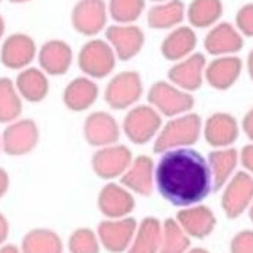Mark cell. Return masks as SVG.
Wrapping results in <instances>:
<instances>
[{"mask_svg":"<svg viewBox=\"0 0 253 253\" xmlns=\"http://www.w3.org/2000/svg\"><path fill=\"white\" fill-rule=\"evenodd\" d=\"M162 127V117L151 104L132 107L123 119V133L135 145H146Z\"/></svg>","mask_w":253,"mask_h":253,"instance_id":"cell-5","label":"cell"},{"mask_svg":"<svg viewBox=\"0 0 253 253\" xmlns=\"http://www.w3.org/2000/svg\"><path fill=\"white\" fill-rule=\"evenodd\" d=\"M62 240L58 234L48 229H34L22 240V253H62Z\"/></svg>","mask_w":253,"mask_h":253,"instance_id":"cell-31","label":"cell"},{"mask_svg":"<svg viewBox=\"0 0 253 253\" xmlns=\"http://www.w3.org/2000/svg\"><path fill=\"white\" fill-rule=\"evenodd\" d=\"M38 55V46L35 39L28 34L15 32L1 41L0 62L3 67L20 71L29 67Z\"/></svg>","mask_w":253,"mask_h":253,"instance_id":"cell-9","label":"cell"},{"mask_svg":"<svg viewBox=\"0 0 253 253\" xmlns=\"http://www.w3.org/2000/svg\"><path fill=\"white\" fill-rule=\"evenodd\" d=\"M0 3H1V0H0Z\"/></svg>","mask_w":253,"mask_h":253,"instance_id":"cell-49","label":"cell"},{"mask_svg":"<svg viewBox=\"0 0 253 253\" xmlns=\"http://www.w3.org/2000/svg\"><path fill=\"white\" fill-rule=\"evenodd\" d=\"M136 227V220L132 217L110 218L98 224L97 237L106 251L122 253L129 249Z\"/></svg>","mask_w":253,"mask_h":253,"instance_id":"cell-12","label":"cell"},{"mask_svg":"<svg viewBox=\"0 0 253 253\" xmlns=\"http://www.w3.org/2000/svg\"><path fill=\"white\" fill-rule=\"evenodd\" d=\"M9 184H10L9 174H7L3 168H0V198L7 193V190H9Z\"/></svg>","mask_w":253,"mask_h":253,"instance_id":"cell-40","label":"cell"},{"mask_svg":"<svg viewBox=\"0 0 253 253\" xmlns=\"http://www.w3.org/2000/svg\"><path fill=\"white\" fill-rule=\"evenodd\" d=\"M146 0H109V18L115 20V23H135L145 12Z\"/></svg>","mask_w":253,"mask_h":253,"instance_id":"cell-33","label":"cell"},{"mask_svg":"<svg viewBox=\"0 0 253 253\" xmlns=\"http://www.w3.org/2000/svg\"><path fill=\"white\" fill-rule=\"evenodd\" d=\"M68 249L71 253H98L100 243L97 234L90 229H77L68 239Z\"/></svg>","mask_w":253,"mask_h":253,"instance_id":"cell-34","label":"cell"},{"mask_svg":"<svg viewBox=\"0 0 253 253\" xmlns=\"http://www.w3.org/2000/svg\"><path fill=\"white\" fill-rule=\"evenodd\" d=\"M120 182L129 191L139 195H151L155 182V164L151 156H136L125 174L120 176Z\"/></svg>","mask_w":253,"mask_h":253,"instance_id":"cell-21","label":"cell"},{"mask_svg":"<svg viewBox=\"0 0 253 253\" xmlns=\"http://www.w3.org/2000/svg\"><path fill=\"white\" fill-rule=\"evenodd\" d=\"M207 61L201 52H193L187 58L178 61L168 71L169 83L184 91H197L204 81V70Z\"/></svg>","mask_w":253,"mask_h":253,"instance_id":"cell-16","label":"cell"},{"mask_svg":"<svg viewBox=\"0 0 253 253\" xmlns=\"http://www.w3.org/2000/svg\"><path fill=\"white\" fill-rule=\"evenodd\" d=\"M197 34L191 26H176L169 31L161 43V54L168 61L178 62L194 52Z\"/></svg>","mask_w":253,"mask_h":253,"instance_id":"cell-24","label":"cell"},{"mask_svg":"<svg viewBox=\"0 0 253 253\" xmlns=\"http://www.w3.org/2000/svg\"><path fill=\"white\" fill-rule=\"evenodd\" d=\"M253 176L246 171H239L229 181L223 197L221 207L229 218H237L252 204Z\"/></svg>","mask_w":253,"mask_h":253,"instance_id":"cell-13","label":"cell"},{"mask_svg":"<svg viewBox=\"0 0 253 253\" xmlns=\"http://www.w3.org/2000/svg\"><path fill=\"white\" fill-rule=\"evenodd\" d=\"M133 161L132 151L125 145H109L98 148L91 158L94 174L103 179L122 176Z\"/></svg>","mask_w":253,"mask_h":253,"instance_id":"cell-11","label":"cell"},{"mask_svg":"<svg viewBox=\"0 0 253 253\" xmlns=\"http://www.w3.org/2000/svg\"><path fill=\"white\" fill-rule=\"evenodd\" d=\"M242 129L245 132V135L253 140V107L245 115L243 120H242Z\"/></svg>","mask_w":253,"mask_h":253,"instance_id":"cell-38","label":"cell"},{"mask_svg":"<svg viewBox=\"0 0 253 253\" xmlns=\"http://www.w3.org/2000/svg\"><path fill=\"white\" fill-rule=\"evenodd\" d=\"M236 29L243 37L253 38V3H246L237 10Z\"/></svg>","mask_w":253,"mask_h":253,"instance_id":"cell-35","label":"cell"},{"mask_svg":"<svg viewBox=\"0 0 253 253\" xmlns=\"http://www.w3.org/2000/svg\"><path fill=\"white\" fill-rule=\"evenodd\" d=\"M243 45V35L229 22L215 23L204 38V49L214 57L234 55L242 51Z\"/></svg>","mask_w":253,"mask_h":253,"instance_id":"cell-17","label":"cell"},{"mask_svg":"<svg viewBox=\"0 0 253 253\" xmlns=\"http://www.w3.org/2000/svg\"><path fill=\"white\" fill-rule=\"evenodd\" d=\"M106 41L113 48L116 58L120 61H130L143 49L145 34L142 28L135 23H115L104 29Z\"/></svg>","mask_w":253,"mask_h":253,"instance_id":"cell-10","label":"cell"},{"mask_svg":"<svg viewBox=\"0 0 253 253\" xmlns=\"http://www.w3.org/2000/svg\"><path fill=\"white\" fill-rule=\"evenodd\" d=\"M7 236H9V221L0 213V246L6 242Z\"/></svg>","mask_w":253,"mask_h":253,"instance_id":"cell-39","label":"cell"},{"mask_svg":"<svg viewBox=\"0 0 253 253\" xmlns=\"http://www.w3.org/2000/svg\"><path fill=\"white\" fill-rule=\"evenodd\" d=\"M188 253H210L209 251H206V249H203V248H195L193 251H190Z\"/></svg>","mask_w":253,"mask_h":253,"instance_id":"cell-44","label":"cell"},{"mask_svg":"<svg viewBox=\"0 0 253 253\" xmlns=\"http://www.w3.org/2000/svg\"><path fill=\"white\" fill-rule=\"evenodd\" d=\"M107 22L109 9L104 0H78L71 10V26L83 37H97L107 28Z\"/></svg>","mask_w":253,"mask_h":253,"instance_id":"cell-8","label":"cell"},{"mask_svg":"<svg viewBox=\"0 0 253 253\" xmlns=\"http://www.w3.org/2000/svg\"><path fill=\"white\" fill-rule=\"evenodd\" d=\"M223 10L221 0H191L188 7H185V16L193 28L206 29L218 23Z\"/></svg>","mask_w":253,"mask_h":253,"instance_id":"cell-29","label":"cell"},{"mask_svg":"<svg viewBox=\"0 0 253 253\" xmlns=\"http://www.w3.org/2000/svg\"><path fill=\"white\" fill-rule=\"evenodd\" d=\"M4 34H6V22H4V18L0 15V42L4 38Z\"/></svg>","mask_w":253,"mask_h":253,"instance_id":"cell-43","label":"cell"},{"mask_svg":"<svg viewBox=\"0 0 253 253\" xmlns=\"http://www.w3.org/2000/svg\"><path fill=\"white\" fill-rule=\"evenodd\" d=\"M190 245V236L181 229L178 221L167 218L162 226V239L158 253H185Z\"/></svg>","mask_w":253,"mask_h":253,"instance_id":"cell-32","label":"cell"},{"mask_svg":"<svg viewBox=\"0 0 253 253\" xmlns=\"http://www.w3.org/2000/svg\"><path fill=\"white\" fill-rule=\"evenodd\" d=\"M116 59L113 48L106 39L93 38L81 46L77 62L87 77L101 80L112 74L116 67Z\"/></svg>","mask_w":253,"mask_h":253,"instance_id":"cell-3","label":"cell"},{"mask_svg":"<svg viewBox=\"0 0 253 253\" xmlns=\"http://www.w3.org/2000/svg\"><path fill=\"white\" fill-rule=\"evenodd\" d=\"M243 70L242 59L236 55L215 57L209 65H206L204 78L209 85L218 91L229 90L239 80Z\"/></svg>","mask_w":253,"mask_h":253,"instance_id":"cell-20","label":"cell"},{"mask_svg":"<svg viewBox=\"0 0 253 253\" xmlns=\"http://www.w3.org/2000/svg\"><path fill=\"white\" fill-rule=\"evenodd\" d=\"M0 152H1V140H0Z\"/></svg>","mask_w":253,"mask_h":253,"instance_id":"cell-48","label":"cell"},{"mask_svg":"<svg viewBox=\"0 0 253 253\" xmlns=\"http://www.w3.org/2000/svg\"><path fill=\"white\" fill-rule=\"evenodd\" d=\"M39 68L51 77H61L73 65L74 52L68 42L62 39H49L38 49Z\"/></svg>","mask_w":253,"mask_h":253,"instance_id":"cell-14","label":"cell"},{"mask_svg":"<svg viewBox=\"0 0 253 253\" xmlns=\"http://www.w3.org/2000/svg\"><path fill=\"white\" fill-rule=\"evenodd\" d=\"M249 217H251V220L253 221V201H252V206H251V210H249Z\"/></svg>","mask_w":253,"mask_h":253,"instance_id":"cell-46","label":"cell"},{"mask_svg":"<svg viewBox=\"0 0 253 253\" xmlns=\"http://www.w3.org/2000/svg\"><path fill=\"white\" fill-rule=\"evenodd\" d=\"M155 185L172 206H195L213 191L209 162L191 148L167 151L155 167Z\"/></svg>","mask_w":253,"mask_h":253,"instance_id":"cell-1","label":"cell"},{"mask_svg":"<svg viewBox=\"0 0 253 253\" xmlns=\"http://www.w3.org/2000/svg\"><path fill=\"white\" fill-rule=\"evenodd\" d=\"M98 94V85L93 78L77 77L67 84L62 101L71 112H85L97 101Z\"/></svg>","mask_w":253,"mask_h":253,"instance_id":"cell-22","label":"cell"},{"mask_svg":"<svg viewBox=\"0 0 253 253\" xmlns=\"http://www.w3.org/2000/svg\"><path fill=\"white\" fill-rule=\"evenodd\" d=\"M0 253H22L15 245H4L0 248Z\"/></svg>","mask_w":253,"mask_h":253,"instance_id":"cell-41","label":"cell"},{"mask_svg":"<svg viewBox=\"0 0 253 253\" xmlns=\"http://www.w3.org/2000/svg\"><path fill=\"white\" fill-rule=\"evenodd\" d=\"M203 132V122L197 113H184L172 117L158 132L154 143V152L164 154L176 148L193 146Z\"/></svg>","mask_w":253,"mask_h":253,"instance_id":"cell-2","label":"cell"},{"mask_svg":"<svg viewBox=\"0 0 253 253\" xmlns=\"http://www.w3.org/2000/svg\"><path fill=\"white\" fill-rule=\"evenodd\" d=\"M143 94V83L137 71H122L110 78L104 88V100L113 110H126Z\"/></svg>","mask_w":253,"mask_h":253,"instance_id":"cell-6","label":"cell"},{"mask_svg":"<svg viewBox=\"0 0 253 253\" xmlns=\"http://www.w3.org/2000/svg\"><path fill=\"white\" fill-rule=\"evenodd\" d=\"M22 110L23 100L15 87V81L0 77V125H9L20 119Z\"/></svg>","mask_w":253,"mask_h":253,"instance_id":"cell-30","label":"cell"},{"mask_svg":"<svg viewBox=\"0 0 253 253\" xmlns=\"http://www.w3.org/2000/svg\"><path fill=\"white\" fill-rule=\"evenodd\" d=\"M230 253H253V230H243L233 237Z\"/></svg>","mask_w":253,"mask_h":253,"instance_id":"cell-36","label":"cell"},{"mask_svg":"<svg viewBox=\"0 0 253 253\" xmlns=\"http://www.w3.org/2000/svg\"><path fill=\"white\" fill-rule=\"evenodd\" d=\"M246 65H248V73H249V77L253 81V49L249 52L248 55V61H246Z\"/></svg>","mask_w":253,"mask_h":253,"instance_id":"cell-42","label":"cell"},{"mask_svg":"<svg viewBox=\"0 0 253 253\" xmlns=\"http://www.w3.org/2000/svg\"><path fill=\"white\" fill-rule=\"evenodd\" d=\"M83 135L90 146L103 148L115 145L120 139V126L107 112H93L84 120Z\"/></svg>","mask_w":253,"mask_h":253,"instance_id":"cell-15","label":"cell"},{"mask_svg":"<svg viewBox=\"0 0 253 253\" xmlns=\"http://www.w3.org/2000/svg\"><path fill=\"white\" fill-rule=\"evenodd\" d=\"M185 19V4L182 0H165L156 3L146 12L148 28L155 31H171Z\"/></svg>","mask_w":253,"mask_h":253,"instance_id":"cell-26","label":"cell"},{"mask_svg":"<svg viewBox=\"0 0 253 253\" xmlns=\"http://www.w3.org/2000/svg\"><path fill=\"white\" fill-rule=\"evenodd\" d=\"M207 162L211 172L213 191H218L227 184V181L234 172L239 162V152L232 146L217 148L209 154Z\"/></svg>","mask_w":253,"mask_h":253,"instance_id":"cell-27","label":"cell"},{"mask_svg":"<svg viewBox=\"0 0 253 253\" xmlns=\"http://www.w3.org/2000/svg\"><path fill=\"white\" fill-rule=\"evenodd\" d=\"M176 221L181 229L191 237L204 239L214 230L215 215L206 206H191L178 211Z\"/></svg>","mask_w":253,"mask_h":253,"instance_id":"cell-23","label":"cell"},{"mask_svg":"<svg viewBox=\"0 0 253 253\" xmlns=\"http://www.w3.org/2000/svg\"><path fill=\"white\" fill-rule=\"evenodd\" d=\"M148 101L159 115L167 117L188 113L195 103L191 93L178 88L168 81L154 83L148 91Z\"/></svg>","mask_w":253,"mask_h":253,"instance_id":"cell-4","label":"cell"},{"mask_svg":"<svg viewBox=\"0 0 253 253\" xmlns=\"http://www.w3.org/2000/svg\"><path fill=\"white\" fill-rule=\"evenodd\" d=\"M206 142L213 148H229L239 137V123L230 113L217 112L206 120L203 126Z\"/></svg>","mask_w":253,"mask_h":253,"instance_id":"cell-19","label":"cell"},{"mask_svg":"<svg viewBox=\"0 0 253 253\" xmlns=\"http://www.w3.org/2000/svg\"><path fill=\"white\" fill-rule=\"evenodd\" d=\"M1 151L9 156L31 154L39 143V127L32 119H18L6 125L0 135Z\"/></svg>","mask_w":253,"mask_h":253,"instance_id":"cell-7","label":"cell"},{"mask_svg":"<svg viewBox=\"0 0 253 253\" xmlns=\"http://www.w3.org/2000/svg\"><path fill=\"white\" fill-rule=\"evenodd\" d=\"M151 1H155V3H161V1H165V0H151Z\"/></svg>","mask_w":253,"mask_h":253,"instance_id":"cell-47","label":"cell"},{"mask_svg":"<svg viewBox=\"0 0 253 253\" xmlns=\"http://www.w3.org/2000/svg\"><path fill=\"white\" fill-rule=\"evenodd\" d=\"M97 206L98 210L107 218H122L133 211L136 203L127 188L109 182L98 193Z\"/></svg>","mask_w":253,"mask_h":253,"instance_id":"cell-18","label":"cell"},{"mask_svg":"<svg viewBox=\"0 0 253 253\" xmlns=\"http://www.w3.org/2000/svg\"><path fill=\"white\" fill-rule=\"evenodd\" d=\"M162 239V224L155 217H146L136 227L127 253H158Z\"/></svg>","mask_w":253,"mask_h":253,"instance_id":"cell-28","label":"cell"},{"mask_svg":"<svg viewBox=\"0 0 253 253\" xmlns=\"http://www.w3.org/2000/svg\"><path fill=\"white\" fill-rule=\"evenodd\" d=\"M9 1L13 4H23V3H29L31 0H9Z\"/></svg>","mask_w":253,"mask_h":253,"instance_id":"cell-45","label":"cell"},{"mask_svg":"<svg viewBox=\"0 0 253 253\" xmlns=\"http://www.w3.org/2000/svg\"><path fill=\"white\" fill-rule=\"evenodd\" d=\"M240 162L243 165V168L253 175V143L243 146L242 152H240Z\"/></svg>","mask_w":253,"mask_h":253,"instance_id":"cell-37","label":"cell"},{"mask_svg":"<svg viewBox=\"0 0 253 253\" xmlns=\"http://www.w3.org/2000/svg\"><path fill=\"white\" fill-rule=\"evenodd\" d=\"M15 87L23 101L41 103L49 93V80L39 67L29 65L19 71Z\"/></svg>","mask_w":253,"mask_h":253,"instance_id":"cell-25","label":"cell"}]
</instances>
